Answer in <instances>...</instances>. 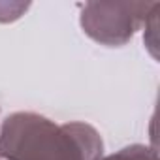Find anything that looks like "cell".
Wrapping results in <instances>:
<instances>
[{
    "instance_id": "cell-2",
    "label": "cell",
    "mask_w": 160,
    "mask_h": 160,
    "mask_svg": "<svg viewBox=\"0 0 160 160\" xmlns=\"http://www.w3.org/2000/svg\"><path fill=\"white\" fill-rule=\"evenodd\" d=\"M156 2H87L81 6L79 25L100 45H126L143 27Z\"/></svg>"
},
{
    "instance_id": "cell-1",
    "label": "cell",
    "mask_w": 160,
    "mask_h": 160,
    "mask_svg": "<svg viewBox=\"0 0 160 160\" xmlns=\"http://www.w3.org/2000/svg\"><path fill=\"white\" fill-rule=\"evenodd\" d=\"M100 132L81 121L57 124L34 113L15 111L0 124V160H100Z\"/></svg>"
},
{
    "instance_id": "cell-5",
    "label": "cell",
    "mask_w": 160,
    "mask_h": 160,
    "mask_svg": "<svg viewBox=\"0 0 160 160\" xmlns=\"http://www.w3.org/2000/svg\"><path fill=\"white\" fill-rule=\"evenodd\" d=\"M28 8V2H0V23H13L21 19Z\"/></svg>"
},
{
    "instance_id": "cell-3",
    "label": "cell",
    "mask_w": 160,
    "mask_h": 160,
    "mask_svg": "<svg viewBox=\"0 0 160 160\" xmlns=\"http://www.w3.org/2000/svg\"><path fill=\"white\" fill-rule=\"evenodd\" d=\"M100 160H158V154L152 147L149 145H141V143H134L128 147L119 149L113 154L102 156Z\"/></svg>"
},
{
    "instance_id": "cell-4",
    "label": "cell",
    "mask_w": 160,
    "mask_h": 160,
    "mask_svg": "<svg viewBox=\"0 0 160 160\" xmlns=\"http://www.w3.org/2000/svg\"><path fill=\"white\" fill-rule=\"evenodd\" d=\"M160 10V4L156 2L154 4V8L151 10V13H149V17L145 19V23H143V42H145V45H147V49L151 51V55L156 58L158 57V53H156V27H158V15H156V12Z\"/></svg>"
}]
</instances>
